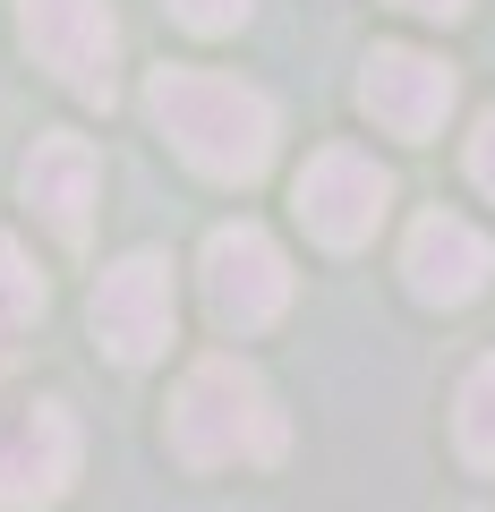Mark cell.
I'll list each match as a JSON object with an SVG mask.
<instances>
[{
	"instance_id": "6da1fadb",
	"label": "cell",
	"mask_w": 495,
	"mask_h": 512,
	"mask_svg": "<svg viewBox=\"0 0 495 512\" xmlns=\"http://www.w3.org/2000/svg\"><path fill=\"white\" fill-rule=\"evenodd\" d=\"M146 120L205 180H231V188L257 180L274 163V137H282L274 103L257 86H239V77H214V69H154L146 77Z\"/></svg>"
},
{
	"instance_id": "7a4b0ae2",
	"label": "cell",
	"mask_w": 495,
	"mask_h": 512,
	"mask_svg": "<svg viewBox=\"0 0 495 512\" xmlns=\"http://www.w3.org/2000/svg\"><path fill=\"white\" fill-rule=\"evenodd\" d=\"M282 410L248 359H197L171 402V453L188 470H222V461H282Z\"/></svg>"
},
{
	"instance_id": "3957f363",
	"label": "cell",
	"mask_w": 495,
	"mask_h": 512,
	"mask_svg": "<svg viewBox=\"0 0 495 512\" xmlns=\"http://www.w3.org/2000/svg\"><path fill=\"white\" fill-rule=\"evenodd\" d=\"M205 308L222 333H265L291 308V256L274 248V231L257 222H222L205 239Z\"/></svg>"
},
{
	"instance_id": "277c9868",
	"label": "cell",
	"mask_w": 495,
	"mask_h": 512,
	"mask_svg": "<svg viewBox=\"0 0 495 512\" xmlns=\"http://www.w3.org/2000/svg\"><path fill=\"white\" fill-rule=\"evenodd\" d=\"M291 205H299V222H308V239L359 248V239H376V222H385L393 180H385V163L359 154V146H316L308 171H299V188H291Z\"/></svg>"
},
{
	"instance_id": "5b68a950",
	"label": "cell",
	"mask_w": 495,
	"mask_h": 512,
	"mask_svg": "<svg viewBox=\"0 0 495 512\" xmlns=\"http://www.w3.org/2000/svg\"><path fill=\"white\" fill-rule=\"evenodd\" d=\"M171 316H180V299H171V256L137 248L120 256L103 282H94V342L111 350L120 367H154L171 350Z\"/></svg>"
},
{
	"instance_id": "8992f818",
	"label": "cell",
	"mask_w": 495,
	"mask_h": 512,
	"mask_svg": "<svg viewBox=\"0 0 495 512\" xmlns=\"http://www.w3.org/2000/svg\"><path fill=\"white\" fill-rule=\"evenodd\" d=\"M77 419L60 402H26L0 419V512H52L77 478Z\"/></svg>"
},
{
	"instance_id": "52a82bcc",
	"label": "cell",
	"mask_w": 495,
	"mask_h": 512,
	"mask_svg": "<svg viewBox=\"0 0 495 512\" xmlns=\"http://www.w3.org/2000/svg\"><path fill=\"white\" fill-rule=\"evenodd\" d=\"M18 26H26V52L69 94L111 103V52H120V35H111L103 0H18Z\"/></svg>"
},
{
	"instance_id": "ba28073f",
	"label": "cell",
	"mask_w": 495,
	"mask_h": 512,
	"mask_svg": "<svg viewBox=\"0 0 495 512\" xmlns=\"http://www.w3.org/2000/svg\"><path fill=\"white\" fill-rule=\"evenodd\" d=\"M359 111L376 128H393V137H410V146H427L444 128V111H453V69L427 52H410V43H385V52L359 69Z\"/></svg>"
},
{
	"instance_id": "9c48e42d",
	"label": "cell",
	"mask_w": 495,
	"mask_h": 512,
	"mask_svg": "<svg viewBox=\"0 0 495 512\" xmlns=\"http://www.w3.org/2000/svg\"><path fill=\"white\" fill-rule=\"evenodd\" d=\"M402 274H410V291H419L427 308H461V299L487 291L495 239L478 231V222H461V214H419V231H410V248H402Z\"/></svg>"
},
{
	"instance_id": "30bf717a",
	"label": "cell",
	"mask_w": 495,
	"mask_h": 512,
	"mask_svg": "<svg viewBox=\"0 0 495 512\" xmlns=\"http://www.w3.org/2000/svg\"><path fill=\"white\" fill-rule=\"evenodd\" d=\"M94 188H103V171H94V146H86V137H43V146L26 154V205L43 214V231H52L60 248H86V231H94Z\"/></svg>"
},
{
	"instance_id": "8fae6325",
	"label": "cell",
	"mask_w": 495,
	"mask_h": 512,
	"mask_svg": "<svg viewBox=\"0 0 495 512\" xmlns=\"http://www.w3.org/2000/svg\"><path fill=\"white\" fill-rule=\"evenodd\" d=\"M453 436L478 470H495V350L461 376V402H453Z\"/></svg>"
},
{
	"instance_id": "7c38bea8",
	"label": "cell",
	"mask_w": 495,
	"mask_h": 512,
	"mask_svg": "<svg viewBox=\"0 0 495 512\" xmlns=\"http://www.w3.org/2000/svg\"><path fill=\"white\" fill-rule=\"evenodd\" d=\"M43 316V274L26 265V248L9 231H0V333H18V325H35Z\"/></svg>"
},
{
	"instance_id": "4fadbf2b",
	"label": "cell",
	"mask_w": 495,
	"mask_h": 512,
	"mask_svg": "<svg viewBox=\"0 0 495 512\" xmlns=\"http://www.w3.org/2000/svg\"><path fill=\"white\" fill-rule=\"evenodd\" d=\"M248 9H257V0H171V18H180L188 35H239Z\"/></svg>"
},
{
	"instance_id": "5bb4252c",
	"label": "cell",
	"mask_w": 495,
	"mask_h": 512,
	"mask_svg": "<svg viewBox=\"0 0 495 512\" xmlns=\"http://www.w3.org/2000/svg\"><path fill=\"white\" fill-rule=\"evenodd\" d=\"M470 180H478V188L495 197V111L478 120V137H470Z\"/></svg>"
},
{
	"instance_id": "9a60e30c",
	"label": "cell",
	"mask_w": 495,
	"mask_h": 512,
	"mask_svg": "<svg viewBox=\"0 0 495 512\" xmlns=\"http://www.w3.org/2000/svg\"><path fill=\"white\" fill-rule=\"evenodd\" d=\"M402 9H419V18H461L470 0H402Z\"/></svg>"
}]
</instances>
